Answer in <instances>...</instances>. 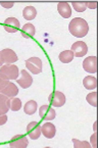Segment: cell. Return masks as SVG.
Here are the masks:
<instances>
[{"label": "cell", "mask_w": 98, "mask_h": 148, "mask_svg": "<svg viewBox=\"0 0 98 148\" xmlns=\"http://www.w3.org/2000/svg\"><path fill=\"white\" fill-rule=\"evenodd\" d=\"M9 109H10V99L7 96L0 93V116L6 114Z\"/></svg>", "instance_id": "obj_16"}, {"label": "cell", "mask_w": 98, "mask_h": 148, "mask_svg": "<svg viewBox=\"0 0 98 148\" xmlns=\"http://www.w3.org/2000/svg\"><path fill=\"white\" fill-rule=\"evenodd\" d=\"M86 100L90 105H92L93 107H96L97 106V92L94 91L89 93L87 95V97H86Z\"/></svg>", "instance_id": "obj_23"}, {"label": "cell", "mask_w": 98, "mask_h": 148, "mask_svg": "<svg viewBox=\"0 0 98 148\" xmlns=\"http://www.w3.org/2000/svg\"><path fill=\"white\" fill-rule=\"evenodd\" d=\"M36 33L35 26L32 24H26L22 28V36L26 39H30V38L34 37Z\"/></svg>", "instance_id": "obj_17"}, {"label": "cell", "mask_w": 98, "mask_h": 148, "mask_svg": "<svg viewBox=\"0 0 98 148\" xmlns=\"http://www.w3.org/2000/svg\"><path fill=\"white\" fill-rule=\"evenodd\" d=\"M20 74L19 68L14 64H3L0 68V76L4 80H16Z\"/></svg>", "instance_id": "obj_2"}, {"label": "cell", "mask_w": 98, "mask_h": 148, "mask_svg": "<svg viewBox=\"0 0 98 148\" xmlns=\"http://www.w3.org/2000/svg\"><path fill=\"white\" fill-rule=\"evenodd\" d=\"M21 28L20 21L15 18H7L4 21V30L8 33H15L18 32Z\"/></svg>", "instance_id": "obj_11"}, {"label": "cell", "mask_w": 98, "mask_h": 148, "mask_svg": "<svg viewBox=\"0 0 98 148\" xmlns=\"http://www.w3.org/2000/svg\"><path fill=\"white\" fill-rule=\"evenodd\" d=\"M73 7L78 12H83L87 9L86 2H82V1H73Z\"/></svg>", "instance_id": "obj_24"}, {"label": "cell", "mask_w": 98, "mask_h": 148, "mask_svg": "<svg viewBox=\"0 0 98 148\" xmlns=\"http://www.w3.org/2000/svg\"><path fill=\"white\" fill-rule=\"evenodd\" d=\"M0 93L7 96L8 98H12V97H15V96L19 94V88L16 87V85H15L14 83H10V82H9L8 85L5 86V87L0 91Z\"/></svg>", "instance_id": "obj_14"}, {"label": "cell", "mask_w": 98, "mask_h": 148, "mask_svg": "<svg viewBox=\"0 0 98 148\" xmlns=\"http://www.w3.org/2000/svg\"><path fill=\"white\" fill-rule=\"evenodd\" d=\"M69 30L73 36L77 38H83L88 34L89 26L88 23L82 18H75L69 25Z\"/></svg>", "instance_id": "obj_1"}, {"label": "cell", "mask_w": 98, "mask_h": 148, "mask_svg": "<svg viewBox=\"0 0 98 148\" xmlns=\"http://www.w3.org/2000/svg\"><path fill=\"white\" fill-rule=\"evenodd\" d=\"M26 66L33 75H38L42 72V60L38 57H31L26 60Z\"/></svg>", "instance_id": "obj_5"}, {"label": "cell", "mask_w": 98, "mask_h": 148, "mask_svg": "<svg viewBox=\"0 0 98 148\" xmlns=\"http://www.w3.org/2000/svg\"><path fill=\"white\" fill-rule=\"evenodd\" d=\"M83 85L87 90H94L97 87V79L93 76H87L84 78Z\"/></svg>", "instance_id": "obj_18"}, {"label": "cell", "mask_w": 98, "mask_h": 148, "mask_svg": "<svg viewBox=\"0 0 98 148\" xmlns=\"http://www.w3.org/2000/svg\"><path fill=\"white\" fill-rule=\"evenodd\" d=\"M39 116H41L43 120L49 122V121L54 120L56 113H55L54 109L49 106V105H42L39 108Z\"/></svg>", "instance_id": "obj_10"}, {"label": "cell", "mask_w": 98, "mask_h": 148, "mask_svg": "<svg viewBox=\"0 0 98 148\" xmlns=\"http://www.w3.org/2000/svg\"><path fill=\"white\" fill-rule=\"evenodd\" d=\"M71 51L74 53V56L76 57H83L87 54L88 52V46L85 42L83 41H77L72 45Z\"/></svg>", "instance_id": "obj_6"}, {"label": "cell", "mask_w": 98, "mask_h": 148, "mask_svg": "<svg viewBox=\"0 0 98 148\" xmlns=\"http://www.w3.org/2000/svg\"><path fill=\"white\" fill-rule=\"evenodd\" d=\"M96 124H97V123H94V126H93V129H94V132H96Z\"/></svg>", "instance_id": "obj_31"}, {"label": "cell", "mask_w": 98, "mask_h": 148, "mask_svg": "<svg viewBox=\"0 0 98 148\" xmlns=\"http://www.w3.org/2000/svg\"><path fill=\"white\" fill-rule=\"evenodd\" d=\"M73 143H74L75 148H90L91 144L90 142L87 141H80L78 139H73Z\"/></svg>", "instance_id": "obj_25"}, {"label": "cell", "mask_w": 98, "mask_h": 148, "mask_svg": "<svg viewBox=\"0 0 98 148\" xmlns=\"http://www.w3.org/2000/svg\"><path fill=\"white\" fill-rule=\"evenodd\" d=\"M2 65H3V64H2V62H1V60H0V68H1Z\"/></svg>", "instance_id": "obj_32"}, {"label": "cell", "mask_w": 98, "mask_h": 148, "mask_svg": "<svg viewBox=\"0 0 98 148\" xmlns=\"http://www.w3.org/2000/svg\"><path fill=\"white\" fill-rule=\"evenodd\" d=\"M18 55L13 50L6 48L0 51V60L2 64H13L18 61Z\"/></svg>", "instance_id": "obj_3"}, {"label": "cell", "mask_w": 98, "mask_h": 148, "mask_svg": "<svg viewBox=\"0 0 98 148\" xmlns=\"http://www.w3.org/2000/svg\"><path fill=\"white\" fill-rule=\"evenodd\" d=\"M41 133L43 134V136L47 139H51L55 136V133H56V129H55V126L51 123L47 122L45 124H43L41 126Z\"/></svg>", "instance_id": "obj_13"}, {"label": "cell", "mask_w": 98, "mask_h": 148, "mask_svg": "<svg viewBox=\"0 0 98 148\" xmlns=\"http://www.w3.org/2000/svg\"><path fill=\"white\" fill-rule=\"evenodd\" d=\"M16 83L24 89L31 87V85L33 84V78L26 70H23L21 72V78L16 79Z\"/></svg>", "instance_id": "obj_12"}, {"label": "cell", "mask_w": 98, "mask_h": 148, "mask_svg": "<svg viewBox=\"0 0 98 148\" xmlns=\"http://www.w3.org/2000/svg\"><path fill=\"white\" fill-rule=\"evenodd\" d=\"M7 122V116L6 114H1L0 116V126H3Z\"/></svg>", "instance_id": "obj_30"}, {"label": "cell", "mask_w": 98, "mask_h": 148, "mask_svg": "<svg viewBox=\"0 0 98 148\" xmlns=\"http://www.w3.org/2000/svg\"><path fill=\"white\" fill-rule=\"evenodd\" d=\"M13 4H14L13 2H5V1H1L0 2V5L4 7V8H11L13 6Z\"/></svg>", "instance_id": "obj_27"}, {"label": "cell", "mask_w": 98, "mask_h": 148, "mask_svg": "<svg viewBox=\"0 0 98 148\" xmlns=\"http://www.w3.org/2000/svg\"><path fill=\"white\" fill-rule=\"evenodd\" d=\"M58 57H59V60L62 63H69L74 59L75 56H74V53L71 50H64L62 52H60Z\"/></svg>", "instance_id": "obj_21"}, {"label": "cell", "mask_w": 98, "mask_h": 148, "mask_svg": "<svg viewBox=\"0 0 98 148\" xmlns=\"http://www.w3.org/2000/svg\"><path fill=\"white\" fill-rule=\"evenodd\" d=\"M8 83H9V81L4 80V79H3L2 77L0 76V91H1V90H2L3 88L5 87V86L8 85Z\"/></svg>", "instance_id": "obj_26"}, {"label": "cell", "mask_w": 98, "mask_h": 148, "mask_svg": "<svg viewBox=\"0 0 98 148\" xmlns=\"http://www.w3.org/2000/svg\"><path fill=\"white\" fill-rule=\"evenodd\" d=\"M27 132L31 139L37 140L41 135V126L38 122H31L27 127Z\"/></svg>", "instance_id": "obj_8"}, {"label": "cell", "mask_w": 98, "mask_h": 148, "mask_svg": "<svg viewBox=\"0 0 98 148\" xmlns=\"http://www.w3.org/2000/svg\"><path fill=\"white\" fill-rule=\"evenodd\" d=\"M22 108V100L20 98L12 97L10 98V109L12 111H19Z\"/></svg>", "instance_id": "obj_22"}, {"label": "cell", "mask_w": 98, "mask_h": 148, "mask_svg": "<svg viewBox=\"0 0 98 148\" xmlns=\"http://www.w3.org/2000/svg\"><path fill=\"white\" fill-rule=\"evenodd\" d=\"M83 69L89 74H95L97 72V58L96 56H89L84 59Z\"/></svg>", "instance_id": "obj_9"}, {"label": "cell", "mask_w": 98, "mask_h": 148, "mask_svg": "<svg viewBox=\"0 0 98 148\" xmlns=\"http://www.w3.org/2000/svg\"><path fill=\"white\" fill-rule=\"evenodd\" d=\"M28 145H29L28 138L24 135H21V134L13 136L11 138L10 142H9V146L11 148H26Z\"/></svg>", "instance_id": "obj_7"}, {"label": "cell", "mask_w": 98, "mask_h": 148, "mask_svg": "<svg viewBox=\"0 0 98 148\" xmlns=\"http://www.w3.org/2000/svg\"><path fill=\"white\" fill-rule=\"evenodd\" d=\"M37 15V10L34 6H27L23 9V16L27 21H33Z\"/></svg>", "instance_id": "obj_19"}, {"label": "cell", "mask_w": 98, "mask_h": 148, "mask_svg": "<svg viewBox=\"0 0 98 148\" xmlns=\"http://www.w3.org/2000/svg\"><path fill=\"white\" fill-rule=\"evenodd\" d=\"M57 10L63 18H71V15H72V9H71V6L68 2H63V1L59 2L57 4Z\"/></svg>", "instance_id": "obj_15"}, {"label": "cell", "mask_w": 98, "mask_h": 148, "mask_svg": "<svg viewBox=\"0 0 98 148\" xmlns=\"http://www.w3.org/2000/svg\"><path fill=\"white\" fill-rule=\"evenodd\" d=\"M48 100L50 102V104L53 107H61L65 104V95L60 91H53L52 93L49 95Z\"/></svg>", "instance_id": "obj_4"}, {"label": "cell", "mask_w": 98, "mask_h": 148, "mask_svg": "<svg viewBox=\"0 0 98 148\" xmlns=\"http://www.w3.org/2000/svg\"><path fill=\"white\" fill-rule=\"evenodd\" d=\"M96 6H97V2L96 1H92V2H86V7L90 9H96Z\"/></svg>", "instance_id": "obj_28"}, {"label": "cell", "mask_w": 98, "mask_h": 148, "mask_svg": "<svg viewBox=\"0 0 98 148\" xmlns=\"http://www.w3.org/2000/svg\"><path fill=\"white\" fill-rule=\"evenodd\" d=\"M37 107H38V105H37V102H36V101L30 100L25 104L24 111L26 114H28V116H33V114L36 112V110H37Z\"/></svg>", "instance_id": "obj_20"}, {"label": "cell", "mask_w": 98, "mask_h": 148, "mask_svg": "<svg viewBox=\"0 0 98 148\" xmlns=\"http://www.w3.org/2000/svg\"><path fill=\"white\" fill-rule=\"evenodd\" d=\"M90 144H91V146H93L94 148L96 147V132L91 136V138H90Z\"/></svg>", "instance_id": "obj_29"}]
</instances>
